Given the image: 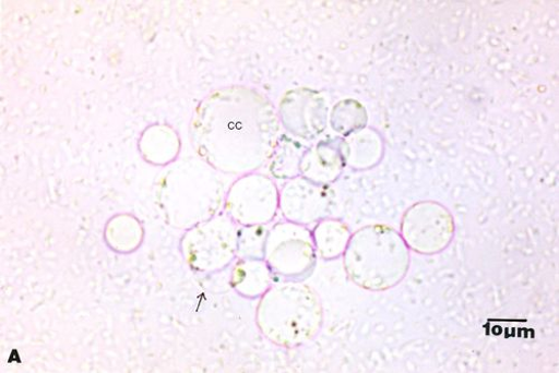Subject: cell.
I'll return each mask as SVG.
<instances>
[{
	"label": "cell",
	"instance_id": "obj_1",
	"mask_svg": "<svg viewBox=\"0 0 559 373\" xmlns=\"http://www.w3.org/2000/svg\"><path fill=\"white\" fill-rule=\"evenodd\" d=\"M280 127L276 108L261 92L235 86L203 101L191 134L195 149L215 170L247 175L270 160L282 135Z\"/></svg>",
	"mask_w": 559,
	"mask_h": 373
},
{
	"label": "cell",
	"instance_id": "obj_2",
	"mask_svg": "<svg viewBox=\"0 0 559 373\" xmlns=\"http://www.w3.org/2000/svg\"><path fill=\"white\" fill-rule=\"evenodd\" d=\"M323 308L318 293L305 282H275L257 308V325L271 344L296 349L320 332Z\"/></svg>",
	"mask_w": 559,
	"mask_h": 373
},
{
	"label": "cell",
	"instance_id": "obj_3",
	"mask_svg": "<svg viewBox=\"0 0 559 373\" xmlns=\"http://www.w3.org/2000/svg\"><path fill=\"white\" fill-rule=\"evenodd\" d=\"M343 256L352 281L371 292L386 291L400 285L409 266L408 248L402 236L385 225L357 230Z\"/></svg>",
	"mask_w": 559,
	"mask_h": 373
},
{
	"label": "cell",
	"instance_id": "obj_4",
	"mask_svg": "<svg viewBox=\"0 0 559 373\" xmlns=\"http://www.w3.org/2000/svg\"><path fill=\"white\" fill-rule=\"evenodd\" d=\"M214 170L209 164L192 161L177 166L167 175L160 198L173 225L192 228L214 217L224 193Z\"/></svg>",
	"mask_w": 559,
	"mask_h": 373
},
{
	"label": "cell",
	"instance_id": "obj_5",
	"mask_svg": "<svg viewBox=\"0 0 559 373\" xmlns=\"http://www.w3.org/2000/svg\"><path fill=\"white\" fill-rule=\"evenodd\" d=\"M264 261L276 282H305L317 264L311 230L286 219L272 225Z\"/></svg>",
	"mask_w": 559,
	"mask_h": 373
},
{
	"label": "cell",
	"instance_id": "obj_6",
	"mask_svg": "<svg viewBox=\"0 0 559 373\" xmlns=\"http://www.w3.org/2000/svg\"><path fill=\"white\" fill-rule=\"evenodd\" d=\"M237 222L226 216H214L192 227L181 241L185 260L199 273H215L238 256Z\"/></svg>",
	"mask_w": 559,
	"mask_h": 373
},
{
	"label": "cell",
	"instance_id": "obj_7",
	"mask_svg": "<svg viewBox=\"0 0 559 373\" xmlns=\"http://www.w3.org/2000/svg\"><path fill=\"white\" fill-rule=\"evenodd\" d=\"M280 191L273 178L251 172L233 185L226 197V215L242 226L269 225L278 213Z\"/></svg>",
	"mask_w": 559,
	"mask_h": 373
},
{
	"label": "cell",
	"instance_id": "obj_8",
	"mask_svg": "<svg viewBox=\"0 0 559 373\" xmlns=\"http://www.w3.org/2000/svg\"><path fill=\"white\" fill-rule=\"evenodd\" d=\"M453 224L449 213L437 204H417L404 215L401 236L408 249L433 254L451 242Z\"/></svg>",
	"mask_w": 559,
	"mask_h": 373
},
{
	"label": "cell",
	"instance_id": "obj_9",
	"mask_svg": "<svg viewBox=\"0 0 559 373\" xmlns=\"http://www.w3.org/2000/svg\"><path fill=\"white\" fill-rule=\"evenodd\" d=\"M333 207L330 184L316 183L304 176L288 180L280 191L278 212L284 219L308 226L328 218Z\"/></svg>",
	"mask_w": 559,
	"mask_h": 373
},
{
	"label": "cell",
	"instance_id": "obj_10",
	"mask_svg": "<svg viewBox=\"0 0 559 373\" xmlns=\"http://www.w3.org/2000/svg\"><path fill=\"white\" fill-rule=\"evenodd\" d=\"M277 115L289 134L306 142L328 127V105L318 92L306 87L288 91L278 104Z\"/></svg>",
	"mask_w": 559,
	"mask_h": 373
},
{
	"label": "cell",
	"instance_id": "obj_11",
	"mask_svg": "<svg viewBox=\"0 0 559 373\" xmlns=\"http://www.w3.org/2000/svg\"><path fill=\"white\" fill-rule=\"evenodd\" d=\"M348 144L343 137L320 140L307 148L301 176L320 184L336 181L348 164Z\"/></svg>",
	"mask_w": 559,
	"mask_h": 373
},
{
	"label": "cell",
	"instance_id": "obj_12",
	"mask_svg": "<svg viewBox=\"0 0 559 373\" xmlns=\"http://www.w3.org/2000/svg\"><path fill=\"white\" fill-rule=\"evenodd\" d=\"M275 278L264 260H241L233 268L230 285L242 297L260 299L275 284Z\"/></svg>",
	"mask_w": 559,
	"mask_h": 373
},
{
	"label": "cell",
	"instance_id": "obj_13",
	"mask_svg": "<svg viewBox=\"0 0 559 373\" xmlns=\"http://www.w3.org/2000/svg\"><path fill=\"white\" fill-rule=\"evenodd\" d=\"M317 254L323 260L343 256L352 238L348 227L340 219L325 218L311 230Z\"/></svg>",
	"mask_w": 559,
	"mask_h": 373
},
{
	"label": "cell",
	"instance_id": "obj_14",
	"mask_svg": "<svg viewBox=\"0 0 559 373\" xmlns=\"http://www.w3.org/2000/svg\"><path fill=\"white\" fill-rule=\"evenodd\" d=\"M299 140L282 134L270 158V173L278 180H290L301 176V161L307 151Z\"/></svg>",
	"mask_w": 559,
	"mask_h": 373
},
{
	"label": "cell",
	"instance_id": "obj_15",
	"mask_svg": "<svg viewBox=\"0 0 559 373\" xmlns=\"http://www.w3.org/2000/svg\"><path fill=\"white\" fill-rule=\"evenodd\" d=\"M347 142V140H346ZM348 144V164L357 169L376 166L382 156L383 144L374 131H361L350 139Z\"/></svg>",
	"mask_w": 559,
	"mask_h": 373
},
{
	"label": "cell",
	"instance_id": "obj_16",
	"mask_svg": "<svg viewBox=\"0 0 559 373\" xmlns=\"http://www.w3.org/2000/svg\"><path fill=\"white\" fill-rule=\"evenodd\" d=\"M270 227L243 226L238 232V256L241 260H264Z\"/></svg>",
	"mask_w": 559,
	"mask_h": 373
},
{
	"label": "cell",
	"instance_id": "obj_17",
	"mask_svg": "<svg viewBox=\"0 0 559 373\" xmlns=\"http://www.w3.org/2000/svg\"><path fill=\"white\" fill-rule=\"evenodd\" d=\"M367 116L361 105L344 101L336 106L332 115L333 129L343 135H350L366 125Z\"/></svg>",
	"mask_w": 559,
	"mask_h": 373
}]
</instances>
